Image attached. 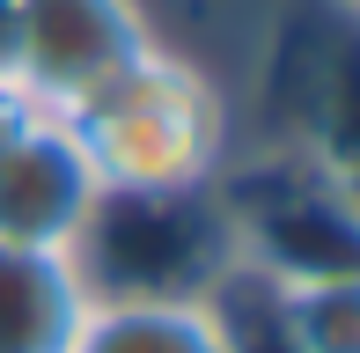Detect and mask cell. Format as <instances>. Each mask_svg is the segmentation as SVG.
<instances>
[{"label":"cell","mask_w":360,"mask_h":353,"mask_svg":"<svg viewBox=\"0 0 360 353\" xmlns=\"http://www.w3.org/2000/svg\"><path fill=\"white\" fill-rule=\"evenodd\" d=\"M74 133L103 191H199L236 169V110L214 67L176 44H147L110 89L74 110Z\"/></svg>","instance_id":"obj_1"},{"label":"cell","mask_w":360,"mask_h":353,"mask_svg":"<svg viewBox=\"0 0 360 353\" xmlns=\"http://www.w3.org/2000/svg\"><path fill=\"white\" fill-rule=\"evenodd\" d=\"M89 302H206L243 265L228 191H103L74 236Z\"/></svg>","instance_id":"obj_2"},{"label":"cell","mask_w":360,"mask_h":353,"mask_svg":"<svg viewBox=\"0 0 360 353\" xmlns=\"http://www.w3.org/2000/svg\"><path fill=\"white\" fill-rule=\"evenodd\" d=\"M162 44L147 0H22L8 82L30 96V110L74 118L96 89H110L125 67Z\"/></svg>","instance_id":"obj_3"},{"label":"cell","mask_w":360,"mask_h":353,"mask_svg":"<svg viewBox=\"0 0 360 353\" xmlns=\"http://www.w3.org/2000/svg\"><path fill=\"white\" fill-rule=\"evenodd\" d=\"M96 199H103V184L89 169L81 133L52 110H30V125L0 148V243L74 250Z\"/></svg>","instance_id":"obj_4"},{"label":"cell","mask_w":360,"mask_h":353,"mask_svg":"<svg viewBox=\"0 0 360 353\" xmlns=\"http://www.w3.org/2000/svg\"><path fill=\"white\" fill-rule=\"evenodd\" d=\"M89 287L67 250L0 243V353H67Z\"/></svg>","instance_id":"obj_5"},{"label":"cell","mask_w":360,"mask_h":353,"mask_svg":"<svg viewBox=\"0 0 360 353\" xmlns=\"http://www.w3.org/2000/svg\"><path fill=\"white\" fill-rule=\"evenodd\" d=\"M67 353H228L221 309L206 302H89Z\"/></svg>","instance_id":"obj_6"},{"label":"cell","mask_w":360,"mask_h":353,"mask_svg":"<svg viewBox=\"0 0 360 353\" xmlns=\"http://www.w3.org/2000/svg\"><path fill=\"white\" fill-rule=\"evenodd\" d=\"M272 309H280L294 353H360V265L272 280Z\"/></svg>","instance_id":"obj_7"},{"label":"cell","mask_w":360,"mask_h":353,"mask_svg":"<svg viewBox=\"0 0 360 353\" xmlns=\"http://www.w3.org/2000/svg\"><path fill=\"white\" fill-rule=\"evenodd\" d=\"M22 125H30V96H22V89H15V82H8V74H0V148H8V140H15V133H22Z\"/></svg>","instance_id":"obj_8"},{"label":"cell","mask_w":360,"mask_h":353,"mask_svg":"<svg viewBox=\"0 0 360 353\" xmlns=\"http://www.w3.org/2000/svg\"><path fill=\"white\" fill-rule=\"evenodd\" d=\"M15 23H22V0H0V74L15 59Z\"/></svg>","instance_id":"obj_9"},{"label":"cell","mask_w":360,"mask_h":353,"mask_svg":"<svg viewBox=\"0 0 360 353\" xmlns=\"http://www.w3.org/2000/svg\"><path fill=\"white\" fill-rule=\"evenodd\" d=\"M338 8H353V15H360V0H338Z\"/></svg>","instance_id":"obj_10"}]
</instances>
